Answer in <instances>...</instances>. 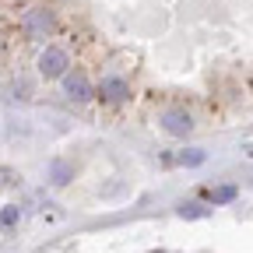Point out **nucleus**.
<instances>
[{
  "label": "nucleus",
  "mask_w": 253,
  "mask_h": 253,
  "mask_svg": "<svg viewBox=\"0 0 253 253\" xmlns=\"http://www.w3.org/2000/svg\"><path fill=\"white\" fill-rule=\"evenodd\" d=\"M67 91H71V99H78V102L91 99V84H88V78H84L81 71H74V74L67 78Z\"/></svg>",
  "instance_id": "obj_5"
},
{
  "label": "nucleus",
  "mask_w": 253,
  "mask_h": 253,
  "mask_svg": "<svg viewBox=\"0 0 253 253\" xmlns=\"http://www.w3.org/2000/svg\"><path fill=\"white\" fill-rule=\"evenodd\" d=\"M211 197H214L218 204H225V201H232V197H236V186H218Z\"/></svg>",
  "instance_id": "obj_6"
},
{
  "label": "nucleus",
  "mask_w": 253,
  "mask_h": 253,
  "mask_svg": "<svg viewBox=\"0 0 253 253\" xmlns=\"http://www.w3.org/2000/svg\"><path fill=\"white\" fill-rule=\"evenodd\" d=\"M49 28H53V14H49V11H32V14L25 18V32H28L32 39H42Z\"/></svg>",
  "instance_id": "obj_3"
},
{
  "label": "nucleus",
  "mask_w": 253,
  "mask_h": 253,
  "mask_svg": "<svg viewBox=\"0 0 253 253\" xmlns=\"http://www.w3.org/2000/svg\"><path fill=\"white\" fill-rule=\"evenodd\" d=\"M14 218H18V211L11 208V211H4V214H0V225H4V229H7V225H14Z\"/></svg>",
  "instance_id": "obj_8"
},
{
  "label": "nucleus",
  "mask_w": 253,
  "mask_h": 253,
  "mask_svg": "<svg viewBox=\"0 0 253 253\" xmlns=\"http://www.w3.org/2000/svg\"><path fill=\"white\" fill-rule=\"evenodd\" d=\"M179 162H186V166H201V162H204V151H190V155H179Z\"/></svg>",
  "instance_id": "obj_7"
},
{
  "label": "nucleus",
  "mask_w": 253,
  "mask_h": 253,
  "mask_svg": "<svg viewBox=\"0 0 253 253\" xmlns=\"http://www.w3.org/2000/svg\"><path fill=\"white\" fill-rule=\"evenodd\" d=\"M102 95H106L109 102H123L126 95H130V88H126L123 78H102Z\"/></svg>",
  "instance_id": "obj_4"
},
{
  "label": "nucleus",
  "mask_w": 253,
  "mask_h": 253,
  "mask_svg": "<svg viewBox=\"0 0 253 253\" xmlns=\"http://www.w3.org/2000/svg\"><path fill=\"white\" fill-rule=\"evenodd\" d=\"M183 214H190V218H197V214H204V211H201L197 204H186V208H183Z\"/></svg>",
  "instance_id": "obj_9"
},
{
  "label": "nucleus",
  "mask_w": 253,
  "mask_h": 253,
  "mask_svg": "<svg viewBox=\"0 0 253 253\" xmlns=\"http://www.w3.org/2000/svg\"><path fill=\"white\" fill-rule=\"evenodd\" d=\"M39 71H42L46 78H60L63 71H67V53H63L60 46H49V49L42 53V60H39Z\"/></svg>",
  "instance_id": "obj_1"
},
{
  "label": "nucleus",
  "mask_w": 253,
  "mask_h": 253,
  "mask_svg": "<svg viewBox=\"0 0 253 253\" xmlns=\"http://www.w3.org/2000/svg\"><path fill=\"white\" fill-rule=\"evenodd\" d=\"M162 126H166L169 134H176V137H186L194 123H190V116H186L183 109H166V113H162Z\"/></svg>",
  "instance_id": "obj_2"
}]
</instances>
